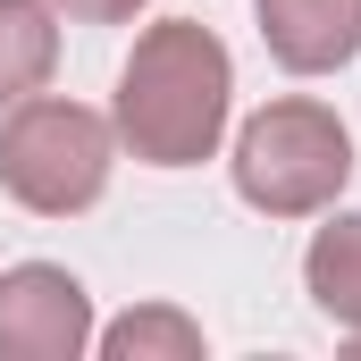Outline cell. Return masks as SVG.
<instances>
[{"mask_svg": "<svg viewBox=\"0 0 361 361\" xmlns=\"http://www.w3.org/2000/svg\"><path fill=\"white\" fill-rule=\"evenodd\" d=\"M59 68V8L51 0H0V109L51 85Z\"/></svg>", "mask_w": 361, "mask_h": 361, "instance_id": "obj_7", "label": "cell"}, {"mask_svg": "<svg viewBox=\"0 0 361 361\" xmlns=\"http://www.w3.org/2000/svg\"><path fill=\"white\" fill-rule=\"evenodd\" d=\"M118 169V126L68 101V92H25L17 109H0V193L34 219H76L109 193Z\"/></svg>", "mask_w": 361, "mask_h": 361, "instance_id": "obj_3", "label": "cell"}, {"mask_svg": "<svg viewBox=\"0 0 361 361\" xmlns=\"http://www.w3.org/2000/svg\"><path fill=\"white\" fill-rule=\"evenodd\" d=\"M59 17H76V25H135L152 0H51Z\"/></svg>", "mask_w": 361, "mask_h": 361, "instance_id": "obj_9", "label": "cell"}, {"mask_svg": "<svg viewBox=\"0 0 361 361\" xmlns=\"http://www.w3.org/2000/svg\"><path fill=\"white\" fill-rule=\"evenodd\" d=\"M345 345H353V353H361V328H353V336H345Z\"/></svg>", "mask_w": 361, "mask_h": 361, "instance_id": "obj_10", "label": "cell"}, {"mask_svg": "<svg viewBox=\"0 0 361 361\" xmlns=\"http://www.w3.org/2000/svg\"><path fill=\"white\" fill-rule=\"evenodd\" d=\"M235 118V59L202 17H160L135 34L118 92H109V126L118 152H135L143 169H202L219 160Z\"/></svg>", "mask_w": 361, "mask_h": 361, "instance_id": "obj_1", "label": "cell"}, {"mask_svg": "<svg viewBox=\"0 0 361 361\" xmlns=\"http://www.w3.org/2000/svg\"><path fill=\"white\" fill-rule=\"evenodd\" d=\"M302 286H311L319 319H336L345 336L361 328V210H328V227L302 252Z\"/></svg>", "mask_w": 361, "mask_h": 361, "instance_id": "obj_6", "label": "cell"}, {"mask_svg": "<svg viewBox=\"0 0 361 361\" xmlns=\"http://www.w3.org/2000/svg\"><path fill=\"white\" fill-rule=\"evenodd\" d=\"M92 294L59 261L0 269V361H85L92 353Z\"/></svg>", "mask_w": 361, "mask_h": 361, "instance_id": "obj_4", "label": "cell"}, {"mask_svg": "<svg viewBox=\"0 0 361 361\" xmlns=\"http://www.w3.org/2000/svg\"><path fill=\"white\" fill-rule=\"evenodd\" d=\"M92 353L101 361H202V319L177 302H135V311L92 328Z\"/></svg>", "mask_w": 361, "mask_h": 361, "instance_id": "obj_8", "label": "cell"}, {"mask_svg": "<svg viewBox=\"0 0 361 361\" xmlns=\"http://www.w3.org/2000/svg\"><path fill=\"white\" fill-rule=\"evenodd\" d=\"M227 177L244 193V210H261V219H328L353 185V126L328 101L286 92L235 126Z\"/></svg>", "mask_w": 361, "mask_h": 361, "instance_id": "obj_2", "label": "cell"}, {"mask_svg": "<svg viewBox=\"0 0 361 361\" xmlns=\"http://www.w3.org/2000/svg\"><path fill=\"white\" fill-rule=\"evenodd\" d=\"M252 17L286 76H336L361 59V0H252Z\"/></svg>", "mask_w": 361, "mask_h": 361, "instance_id": "obj_5", "label": "cell"}]
</instances>
